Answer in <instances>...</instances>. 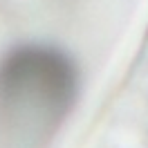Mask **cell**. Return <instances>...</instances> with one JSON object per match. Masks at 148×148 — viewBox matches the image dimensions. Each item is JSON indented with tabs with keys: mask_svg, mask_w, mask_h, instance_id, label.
Returning <instances> with one entry per match:
<instances>
[{
	"mask_svg": "<svg viewBox=\"0 0 148 148\" xmlns=\"http://www.w3.org/2000/svg\"><path fill=\"white\" fill-rule=\"evenodd\" d=\"M72 63L47 47L18 49L0 65V108L7 119L52 121L74 99Z\"/></svg>",
	"mask_w": 148,
	"mask_h": 148,
	"instance_id": "cell-1",
	"label": "cell"
}]
</instances>
